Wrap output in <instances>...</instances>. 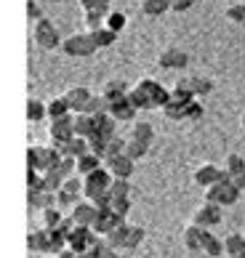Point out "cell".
I'll use <instances>...</instances> for the list:
<instances>
[{
  "mask_svg": "<svg viewBox=\"0 0 245 258\" xmlns=\"http://www.w3.org/2000/svg\"><path fill=\"white\" fill-rule=\"evenodd\" d=\"M62 157H64V155H62L59 149H53L51 144H48V147H37V144H32L30 149H27V168H37L40 173H45V170L59 168Z\"/></svg>",
  "mask_w": 245,
  "mask_h": 258,
  "instance_id": "obj_1",
  "label": "cell"
},
{
  "mask_svg": "<svg viewBox=\"0 0 245 258\" xmlns=\"http://www.w3.org/2000/svg\"><path fill=\"white\" fill-rule=\"evenodd\" d=\"M240 189L229 181V176H227V170H224V178L219 181V184H213V186H208L205 189V203H216V205H221V208H229V205H234L240 200Z\"/></svg>",
  "mask_w": 245,
  "mask_h": 258,
  "instance_id": "obj_2",
  "label": "cell"
},
{
  "mask_svg": "<svg viewBox=\"0 0 245 258\" xmlns=\"http://www.w3.org/2000/svg\"><path fill=\"white\" fill-rule=\"evenodd\" d=\"M109 184H112V173H109L104 165H101V168L93 170V173L83 176V197L93 203V200L104 197L109 192Z\"/></svg>",
  "mask_w": 245,
  "mask_h": 258,
  "instance_id": "obj_3",
  "label": "cell"
},
{
  "mask_svg": "<svg viewBox=\"0 0 245 258\" xmlns=\"http://www.w3.org/2000/svg\"><path fill=\"white\" fill-rule=\"evenodd\" d=\"M62 51L67 56H75V59H86L93 51H99V45L93 43L91 32H78V35H70L67 40L62 43Z\"/></svg>",
  "mask_w": 245,
  "mask_h": 258,
  "instance_id": "obj_4",
  "label": "cell"
},
{
  "mask_svg": "<svg viewBox=\"0 0 245 258\" xmlns=\"http://www.w3.org/2000/svg\"><path fill=\"white\" fill-rule=\"evenodd\" d=\"M32 37L35 43L40 45L45 51H53V48H62V37H59V30L48 22V19H40V22H35V30H32Z\"/></svg>",
  "mask_w": 245,
  "mask_h": 258,
  "instance_id": "obj_5",
  "label": "cell"
},
{
  "mask_svg": "<svg viewBox=\"0 0 245 258\" xmlns=\"http://www.w3.org/2000/svg\"><path fill=\"white\" fill-rule=\"evenodd\" d=\"M136 85L147 93L149 107H152V109H163L165 104L171 101V88H165L163 83H157V80H152V78H141Z\"/></svg>",
  "mask_w": 245,
  "mask_h": 258,
  "instance_id": "obj_6",
  "label": "cell"
},
{
  "mask_svg": "<svg viewBox=\"0 0 245 258\" xmlns=\"http://www.w3.org/2000/svg\"><path fill=\"white\" fill-rule=\"evenodd\" d=\"M72 136H75V112L64 114V117L51 120V125H48L51 147H59V144H64V141H70Z\"/></svg>",
  "mask_w": 245,
  "mask_h": 258,
  "instance_id": "obj_7",
  "label": "cell"
},
{
  "mask_svg": "<svg viewBox=\"0 0 245 258\" xmlns=\"http://www.w3.org/2000/svg\"><path fill=\"white\" fill-rule=\"evenodd\" d=\"M192 224L203 226V229L219 226V224H221V205H216V203H203V205L192 213Z\"/></svg>",
  "mask_w": 245,
  "mask_h": 258,
  "instance_id": "obj_8",
  "label": "cell"
},
{
  "mask_svg": "<svg viewBox=\"0 0 245 258\" xmlns=\"http://www.w3.org/2000/svg\"><path fill=\"white\" fill-rule=\"evenodd\" d=\"M70 216H72V221L78 224V226H93V221H96V216H99V208L91 203V200H78V203L72 205L70 210Z\"/></svg>",
  "mask_w": 245,
  "mask_h": 258,
  "instance_id": "obj_9",
  "label": "cell"
},
{
  "mask_svg": "<svg viewBox=\"0 0 245 258\" xmlns=\"http://www.w3.org/2000/svg\"><path fill=\"white\" fill-rule=\"evenodd\" d=\"M224 178V170L219 168V165H213V162H205V165H200L195 170V176H192V181L200 189H208V186H213V184H219V181Z\"/></svg>",
  "mask_w": 245,
  "mask_h": 258,
  "instance_id": "obj_10",
  "label": "cell"
},
{
  "mask_svg": "<svg viewBox=\"0 0 245 258\" xmlns=\"http://www.w3.org/2000/svg\"><path fill=\"white\" fill-rule=\"evenodd\" d=\"M104 168L112 173V178H131L134 176V168H136V160L128 155H117L112 160H104Z\"/></svg>",
  "mask_w": 245,
  "mask_h": 258,
  "instance_id": "obj_11",
  "label": "cell"
},
{
  "mask_svg": "<svg viewBox=\"0 0 245 258\" xmlns=\"http://www.w3.org/2000/svg\"><path fill=\"white\" fill-rule=\"evenodd\" d=\"M64 99H67V104H70V109L75 112V114H80L83 109H86V104L91 101V96L93 93L86 88V85H72V88H67L62 93Z\"/></svg>",
  "mask_w": 245,
  "mask_h": 258,
  "instance_id": "obj_12",
  "label": "cell"
},
{
  "mask_svg": "<svg viewBox=\"0 0 245 258\" xmlns=\"http://www.w3.org/2000/svg\"><path fill=\"white\" fill-rule=\"evenodd\" d=\"M224 170H227V176L234 186L240 189V192H245V160L240 155H227V165H224Z\"/></svg>",
  "mask_w": 245,
  "mask_h": 258,
  "instance_id": "obj_13",
  "label": "cell"
},
{
  "mask_svg": "<svg viewBox=\"0 0 245 258\" xmlns=\"http://www.w3.org/2000/svg\"><path fill=\"white\" fill-rule=\"evenodd\" d=\"M205 234H208V229H203V226H197V224H190V226H184V247L187 250H192V253H203V242H205Z\"/></svg>",
  "mask_w": 245,
  "mask_h": 258,
  "instance_id": "obj_14",
  "label": "cell"
},
{
  "mask_svg": "<svg viewBox=\"0 0 245 258\" xmlns=\"http://www.w3.org/2000/svg\"><path fill=\"white\" fill-rule=\"evenodd\" d=\"M157 64L163 67V70H184V67L190 64V56L184 51H178V48H165L157 56Z\"/></svg>",
  "mask_w": 245,
  "mask_h": 258,
  "instance_id": "obj_15",
  "label": "cell"
},
{
  "mask_svg": "<svg viewBox=\"0 0 245 258\" xmlns=\"http://www.w3.org/2000/svg\"><path fill=\"white\" fill-rule=\"evenodd\" d=\"M181 88L187 91H192L195 96H208V93L213 91V83L208 78H203V75H190V78H181V80H176Z\"/></svg>",
  "mask_w": 245,
  "mask_h": 258,
  "instance_id": "obj_16",
  "label": "cell"
},
{
  "mask_svg": "<svg viewBox=\"0 0 245 258\" xmlns=\"http://www.w3.org/2000/svg\"><path fill=\"white\" fill-rule=\"evenodd\" d=\"M27 200H30V208L37 210V213H43L45 208H53L56 205V195L53 192H45V189H40V186H32Z\"/></svg>",
  "mask_w": 245,
  "mask_h": 258,
  "instance_id": "obj_17",
  "label": "cell"
},
{
  "mask_svg": "<svg viewBox=\"0 0 245 258\" xmlns=\"http://www.w3.org/2000/svg\"><path fill=\"white\" fill-rule=\"evenodd\" d=\"M128 83L126 80H107L104 83V88H101V96L107 99V104H115L120 99H126L128 96Z\"/></svg>",
  "mask_w": 245,
  "mask_h": 258,
  "instance_id": "obj_18",
  "label": "cell"
},
{
  "mask_svg": "<svg viewBox=\"0 0 245 258\" xmlns=\"http://www.w3.org/2000/svg\"><path fill=\"white\" fill-rule=\"evenodd\" d=\"M136 112H139V109L128 101V96L120 99V101H115V104H109V114H112L117 122H131V120L136 117Z\"/></svg>",
  "mask_w": 245,
  "mask_h": 258,
  "instance_id": "obj_19",
  "label": "cell"
},
{
  "mask_svg": "<svg viewBox=\"0 0 245 258\" xmlns=\"http://www.w3.org/2000/svg\"><path fill=\"white\" fill-rule=\"evenodd\" d=\"M224 255L227 258H245V234L234 232L224 240Z\"/></svg>",
  "mask_w": 245,
  "mask_h": 258,
  "instance_id": "obj_20",
  "label": "cell"
},
{
  "mask_svg": "<svg viewBox=\"0 0 245 258\" xmlns=\"http://www.w3.org/2000/svg\"><path fill=\"white\" fill-rule=\"evenodd\" d=\"M27 247L32 253H45L48 255V229H32L27 234Z\"/></svg>",
  "mask_w": 245,
  "mask_h": 258,
  "instance_id": "obj_21",
  "label": "cell"
},
{
  "mask_svg": "<svg viewBox=\"0 0 245 258\" xmlns=\"http://www.w3.org/2000/svg\"><path fill=\"white\" fill-rule=\"evenodd\" d=\"M93 131H96V128H93V114H86V112L75 114V136L91 139Z\"/></svg>",
  "mask_w": 245,
  "mask_h": 258,
  "instance_id": "obj_22",
  "label": "cell"
},
{
  "mask_svg": "<svg viewBox=\"0 0 245 258\" xmlns=\"http://www.w3.org/2000/svg\"><path fill=\"white\" fill-rule=\"evenodd\" d=\"M131 139H136V141H141V144H147V147H152V141H155V128L149 125V122H136L134 128H131V133H128Z\"/></svg>",
  "mask_w": 245,
  "mask_h": 258,
  "instance_id": "obj_23",
  "label": "cell"
},
{
  "mask_svg": "<svg viewBox=\"0 0 245 258\" xmlns=\"http://www.w3.org/2000/svg\"><path fill=\"white\" fill-rule=\"evenodd\" d=\"M165 11H171V0H141V14L144 16H163Z\"/></svg>",
  "mask_w": 245,
  "mask_h": 258,
  "instance_id": "obj_24",
  "label": "cell"
},
{
  "mask_svg": "<svg viewBox=\"0 0 245 258\" xmlns=\"http://www.w3.org/2000/svg\"><path fill=\"white\" fill-rule=\"evenodd\" d=\"M131 195H134L131 178H112V184H109V197L112 200H126Z\"/></svg>",
  "mask_w": 245,
  "mask_h": 258,
  "instance_id": "obj_25",
  "label": "cell"
},
{
  "mask_svg": "<svg viewBox=\"0 0 245 258\" xmlns=\"http://www.w3.org/2000/svg\"><path fill=\"white\" fill-rule=\"evenodd\" d=\"M48 117V104H43L40 99H30L27 101V120L30 122H40Z\"/></svg>",
  "mask_w": 245,
  "mask_h": 258,
  "instance_id": "obj_26",
  "label": "cell"
},
{
  "mask_svg": "<svg viewBox=\"0 0 245 258\" xmlns=\"http://www.w3.org/2000/svg\"><path fill=\"white\" fill-rule=\"evenodd\" d=\"M40 221H43V229H59L62 221H64V210L59 208H45L43 213H40Z\"/></svg>",
  "mask_w": 245,
  "mask_h": 258,
  "instance_id": "obj_27",
  "label": "cell"
},
{
  "mask_svg": "<svg viewBox=\"0 0 245 258\" xmlns=\"http://www.w3.org/2000/svg\"><path fill=\"white\" fill-rule=\"evenodd\" d=\"M96 168H101V157H96L93 152H86L83 157H78V176H88Z\"/></svg>",
  "mask_w": 245,
  "mask_h": 258,
  "instance_id": "obj_28",
  "label": "cell"
},
{
  "mask_svg": "<svg viewBox=\"0 0 245 258\" xmlns=\"http://www.w3.org/2000/svg\"><path fill=\"white\" fill-rule=\"evenodd\" d=\"M64 181H67V178H64L62 173H59V170H45V173H43V186L40 189H45V192H59V189L64 186Z\"/></svg>",
  "mask_w": 245,
  "mask_h": 258,
  "instance_id": "obj_29",
  "label": "cell"
},
{
  "mask_svg": "<svg viewBox=\"0 0 245 258\" xmlns=\"http://www.w3.org/2000/svg\"><path fill=\"white\" fill-rule=\"evenodd\" d=\"M203 253L208 255V258H221V255H224V242H221L216 234H211V229H208V234H205Z\"/></svg>",
  "mask_w": 245,
  "mask_h": 258,
  "instance_id": "obj_30",
  "label": "cell"
},
{
  "mask_svg": "<svg viewBox=\"0 0 245 258\" xmlns=\"http://www.w3.org/2000/svg\"><path fill=\"white\" fill-rule=\"evenodd\" d=\"M144 237H147L144 226H131V224H128V232H126V247H122V250H134V247H139L141 242H144Z\"/></svg>",
  "mask_w": 245,
  "mask_h": 258,
  "instance_id": "obj_31",
  "label": "cell"
},
{
  "mask_svg": "<svg viewBox=\"0 0 245 258\" xmlns=\"http://www.w3.org/2000/svg\"><path fill=\"white\" fill-rule=\"evenodd\" d=\"M70 112L72 109H70V104H67V99H64V96H56V99L48 101V120L64 117V114H70Z\"/></svg>",
  "mask_w": 245,
  "mask_h": 258,
  "instance_id": "obj_32",
  "label": "cell"
},
{
  "mask_svg": "<svg viewBox=\"0 0 245 258\" xmlns=\"http://www.w3.org/2000/svg\"><path fill=\"white\" fill-rule=\"evenodd\" d=\"M91 37H93V43H96L99 48H107V45H112V43L117 40V32H112V30H107V27H101V30H93Z\"/></svg>",
  "mask_w": 245,
  "mask_h": 258,
  "instance_id": "obj_33",
  "label": "cell"
},
{
  "mask_svg": "<svg viewBox=\"0 0 245 258\" xmlns=\"http://www.w3.org/2000/svg\"><path fill=\"white\" fill-rule=\"evenodd\" d=\"M117 155H126V139L112 136L107 141V147H104V160H112V157H117Z\"/></svg>",
  "mask_w": 245,
  "mask_h": 258,
  "instance_id": "obj_34",
  "label": "cell"
},
{
  "mask_svg": "<svg viewBox=\"0 0 245 258\" xmlns=\"http://www.w3.org/2000/svg\"><path fill=\"white\" fill-rule=\"evenodd\" d=\"M147 152H149V147L147 144H141V141H136V139H126V155L128 157H134V160H141V157H147Z\"/></svg>",
  "mask_w": 245,
  "mask_h": 258,
  "instance_id": "obj_35",
  "label": "cell"
},
{
  "mask_svg": "<svg viewBox=\"0 0 245 258\" xmlns=\"http://www.w3.org/2000/svg\"><path fill=\"white\" fill-rule=\"evenodd\" d=\"M86 114H104V112H109V104H107V99L101 96H91V101L86 104V109H83Z\"/></svg>",
  "mask_w": 245,
  "mask_h": 258,
  "instance_id": "obj_36",
  "label": "cell"
},
{
  "mask_svg": "<svg viewBox=\"0 0 245 258\" xmlns=\"http://www.w3.org/2000/svg\"><path fill=\"white\" fill-rule=\"evenodd\" d=\"M128 101L134 104L136 109H152V107H149V99H147V93L141 91L139 85H134V88L128 91Z\"/></svg>",
  "mask_w": 245,
  "mask_h": 258,
  "instance_id": "obj_37",
  "label": "cell"
},
{
  "mask_svg": "<svg viewBox=\"0 0 245 258\" xmlns=\"http://www.w3.org/2000/svg\"><path fill=\"white\" fill-rule=\"evenodd\" d=\"M104 27L120 35V32H122V27H126V14H122V11H109V14H107Z\"/></svg>",
  "mask_w": 245,
  "mask_h": 258,
  "instance_id": "obj_38",
  "label": "cell"
},
{
  "mask_svg": "<svg viewBox=\"0 0 245 258\" xmlns=\"http://www.w3.org/2000/svg\"><path fill=\"white\" fill-rule=\"evenodd\" d=\"M197 96H195V93L192 91H187V88H181V85H173V88H171V101H176V104H190V101H195Z\"/></svg>",
  "mask_w": 245,
  "mask_h": 258,
  "instance_id": "obj_39",
  "label": "cell"
},
{
  "mask_svg": "<svg viewBox=\"0 0 245 258\" xmlns=\"http://www.w3.org/2000/svg\"><path fill=\"white\" fill-rule=\"evenodd\" d=\"M75 203H78V195H70L67 189H59V192H56V208L59 210H72Z\"/></svg>",
  "mask_w": 245,
  "mask_h": 258,
  "instance_id": "obj_40",
  "label": "cell"
},
{
  "mask_svg": "<svg viewBox=\"0 0 245 258\" xmlns=\"http://www.w3.org/2000/svg\"><path fill=\"white\" fill-rule=\"evenodd\" d=\"M184 107L187 104H176V101H168L163 107V114L168 120H184Z\"/></svg>",
  "mask_w": 245,
  "mask_h": 258,
  "instance_id": "obj_41",
  "label": "cell"
},
{
  "mask_svg": "<svg viewBox=\"0 0 245 258\" xmlns=\"http://www.w3.org/2000/svg\"><path fill=\"white\" fill-rule=\"evenodd\" d=\"M112 0H80L83 11H112Z\"/></svg>",
  "mask_w": 245,
  "mask_h": 258,
  "instance_id": "obj_42",
  "label": "cell"
},
{
  "mask_svg": "<svg viewBox=\"0 0 245 258\" xmlns=\"http://www.w3.org/2000/svg\"><path fill=\"white\" fill-rule=\"evenodd\" d=\"M227 19L234 24H245V3H234L227 8Z\"/></svg>",
  "mask_w": 245,
  "mask_h": 258,
  "instance_id": "obj_43",
  "label": "cell"
},
{
  "mask_svg": "<svg viewBox=\"0 0 245 258\" xmlns=\"http://www.w3.org/2000/svg\"><path fill=\"white\" fill-rule=\"evenodd\" d=\"M200 117H203V104L195 99L184 107V120H200Z\"/></svg>",
  "mask_w": 245,
  "mask_h": 258,
  "instance_id": "obj_44",
  "label": "cell"
},
{
  "mask_svg": "<svg viewBox=\"0 0 245 258\" xmlns=\"http://www.w3.org/2000/svg\"><path fill=\"white\" fill-rule=\"evenodd\" d=\"M131 205H134V203H131V197H126V200H112L109 210H112L115 216H122V218H126L128 210H131Z\"/></svg>",
  "mask_w": 245,
  "mask_h": 258,
  "instance_id": "obj_45",
  "label": "cell"
},
{
  "mask_svg": "<svg viewBox=\"0 0 245 258\" xmlns=\"http://www.w3.org/2000/svg\"><path fill=\"white\" fill-rule=\"evenodd\" d=\"M195 3H200V0H171V11L181 14V11H190Z\"/></svg>",
  "mask_w": 245,
  "mask_h": 258,
  "instance_id": "obj_46",
  "label": "cell"
},
{
  "mask_svg": "<svg viewBox=\"0 0 245 258\" xmlns=\"http://www.w3.org/2000/svg\"><path fill=\"white\" fill-rule=\"evenodd\" d=\"M27 14H30V19H35V22H40V19H45L43 16V8L35 3V0H30V3H27Z\"/></svg>",
  "mask_w": 245,
  "mask_h": 258,
  "instance_id": "obj_47",
  "label": "cell"
},
{
  "mask_svg": "<svg viewBox=\"0 0 245 258\" xmlns=\"http://www.w3.org/2000/svg\"><path fill=\"white\" fill-rule=\"evenodd\" d=\"M59 258H78V250H72V247L67 245V247H64V250L59 253Z\"/></svg>",
  "mask_w": 245,
  "mask_h": 258,
  "instance_id": "obj_48",
  "label": "cell"
},
{
  "mask_svg": "<svg viewBox=\"0 0 245 258\" xmlns=\"http://www.w3.org/2000/svg\"><path fill=\"white\" fill-rule=\"evenodd\" d=\"M101 258H120V255H117V250H115L112 245H107V247H104V253H101Z\"/></svg>",
  "mask_w": 245,
  "mask_h": 258,
  "instance_id": "obj_49",
  "label": "cell"
},
{
  "mask_svg": "<svg viewBox=\"0 0 245 258\" xmlns=\"http://www.w3.org/2000/svg\"><path fill=\"white\" fill-rule=\"evenodd\" d=\"M78 258H93V255H88V253H78Z\"/></svg>",
  "mask_w": 245,
  "mask_h": 258,
  "instance_id": "obj_50",
  "label": "cell"
},
{
  "mask_svg": "<svg viewBox=\"0 0 245 258\" xmlns=\"http://www.w3.org/2000/svg\"><path fill=\"white\" fill-rule=\"evenodd\" d=\"M240 122H242V128H245V112H242V117H240Z\"/></svg>",
  "mask_w": 245,
  "mask_h": 258,
  "instance_id": "obj_51",
  "label": "cell"
},
{
  "mask_svg": "<svg viewBox=\"0 0 245 258\" xmlns=\"http://www.w3.org/2000/svg\"><path fill=\"white\" fill-rule=\"evenodd\" d=\"M48 258H59V255H48Z\"/></svg>",
  "mask_w": 245,
  "mask_h": 258,
  "instance_id": "obj_52",
  "label": "cell"
}]
</instances>
